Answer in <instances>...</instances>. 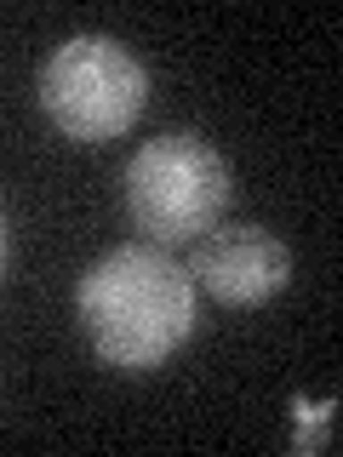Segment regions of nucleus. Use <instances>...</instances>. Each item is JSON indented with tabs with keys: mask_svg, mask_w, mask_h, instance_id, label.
Wrapping results in <instances>:
<instances>
[{
	"mask_svg": "<svg viewBox=\"0 0 343 457\" xmlns=\"http://www.w3.org/2000/svg\"><path fill=\"white\" fill-rule=\"evenodd\" d=\"M149 104V69L114 35H75L40 63V109L63 137L109 143Z\"/></svg>",
	"mask_w": 343,
	"mask_h": 457,
	"instance_id": "nucleus-3",
	"label": "nucleus"
},
{
	"mask_svg": "<svg viewBox=\"0 0 343 457\" xmlns=\"http://www.w3.org/2000/svg\"><path fill=\"white\" fill-rule=\"evenodd\" d=\"M80 326L121 371H149L195 332V280L166 246H114L80 275Z\"/></svg>",
	"mask_w": 343,
	"mask_h": 457,
	"instance_id": "nucleus-1",
	"label": "nucleus"
},
{
	"mask_svg": "<svg viewBox=\"0 0 343 457\" xmlns=\"http://www.w3.org/2000/svg\"><path fill=\"white\" fill-rule=\"evenodd\" d=\"M0 269H6V212H0Z\"/></svg>",
	"mask_w": 343,
	"mask_h": 457,
	"instance_id": "nucleus-6",
	"label": "nucleus"
},
{
	"mask_svg": "<svg viewBox=\"0 0 343 457\" xmlns=\"http://www.w3.org/2000/svg\"><path fill=\"white\" fill-rule=\"evenodd\" d=\"M189 280L206 297H218L223 309H257L292 280V252L280 235H269L264 223H229L206 228L195 240Z\"/></svg>",
	"mask_w": 343,
	"mask_h": 457,
	"instance_id": "nucleus-4",
	"label": "nucleus"
},
{
	"mask_svg": "<svg viewBox=\"0 0 343 457\" xmlns=\"http://www.w3.org/2000/svg\"><path fill=\"white\" fill-rule=\"evenodd\" d=\"M332 418H338V400L326 395V400H309V395H292V452H304V457H314V452H326L332 446Z\"/></svg>",
	"mask_w": 343,
	"mask_h": 457,
	"instance_id": "nucleus-5",
	"label": "nucleus"
},
{
	"mask_svg": "<svg viewBox=\"0 0 343 457\" xmlns=\"http://www.w3.org/2000/svg\"><path fill=\"white\" fill-rule=\"evenodd\" d=\"M229 195V161L195 132H161L126 161V212L155 246H183L218 228Z\"/></svg>",
	"mask_w": 343,
	"mask_h": 457,
	"instance_id": "nucleus-2",
	"label": "nucleus"
}]
</instances>
